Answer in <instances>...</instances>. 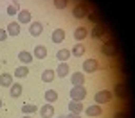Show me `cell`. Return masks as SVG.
Segmentation results:
<instances>
[{
  "mask_svg": "<svg viewBox=\"0 0 135 118\" xmlns=\"http://www.w3.org/2000/svg\"><path fill=\"white\" fill-rule=\"evenodd\" d=\"M86 14H88V5L85 2H78L72 9V16L74 18H86Z\"/></svg>",
  "mask_w": 135,
  "mask_h": 118,
  "instance_id": "1",
  "label": "cell"
},
{
  "mask_svg": "<svg viewBox=\"0 0 135 118\" xmlns=\"http://www.w3.org/2000/svg\"><path fill=\"white\" fill-rule=\"evenodd\" d=\"M112 91L110 89H101V91H97L95 97H94V100L97 102V104H108L110 100H112Z\"/></svg>",
  "mask_w": 135,
  "mask_h": 118,
  "instance_id": "2",
  "label": "cell"
},
{
  "mask_svg": "<svg viewBox=\"0 0 135 118\" xmlns=\"http://www.w3.org/2000/svg\"><path fill=\"white\" fill-rule=\"evenodd\" d=\"M85 97H86V88H85V86H74L72 89H70V98H72V100L81 102Z\"/></svg>",
  "mask_w": 135,
  "mask_h": 118,
  "instance_id": "3",
  "label": "cell"
},
{
  "mask_svg": "<svg viewBox=\"0 0 135 118\" xmlns=\"http://www.w3.org/2000/svg\"><path fill=\"white\" fill-rule=\"evenodd\" d=\"M83 70L86 74L97 72V70H99V61H97V59H85L83 61Z\"/></svg>",
  "mask_w": 135,
  "mask_h": 118,
  "instance_id": "4",
  "label": "cell"
},
{
  "mask_svg": "<svg viewBox=\"0 0 135 118\" xmlns=\"http://www.w3.org/2000/svg\"><path fill=\"white\" fill-rule=\"evenodd\" d=\"M101 52H103L104 55H108V57H114L115 54H117V47H115L112 41H106L103 47H101Z\"/></svg>",
  "mask_w": 135,
  "mask_h": 118,
  "instance_id": "5",
  "label": "cell"
},
{
  "mask_svg": "<svg viewBox=\"0 0 135 118\" xmlns=\"http://www.w3.org/2000/svg\"><path fill=\"white\" fill-rule=\"evenodd\" d=\"M114 93L115 97H119V98H128V89H126V86L123 82H117L114 88Z\"/></svg>",
  "mask_w": 135,
  "mask_h": 118,
  "instance_id": "6",
  "label": "cell"
},
{
  "mask_svg": "<svg viewBox=\"0 0 135 118\" xmlns=\"http://www.w3.org/2000/svg\"><path fill=\"white\" fill-rule=\"evenodd\" d=\"M40 115H42V118L54 116V106H52V104H43V106L40 107Z\"/></svg>",
  "mask_w": 135,
  "mask_h": 118,
  "instance_id": "7",
  "label": "cell"
},
{
  "mask_svg": "<svg viewBox=\"0 0 135 118\" xmlns=\"http://www.w3.org/2000/svg\"><path fill=\"white\" fill-rule=\"evenodd\" d=\"M29 32H31V36H34V38L40 36V34L43 32V23L42 21H32L31 27H29Z\"/></svg>",
  "mask_w": 135,
  "mask_h": 118,
  "instance_id": "8",
  "label": "cell"
},
{
  "mask_svg": "<svg viewBox=\"0 0 135 118\" xmlns=\"http://www.w3.org/2000/svg\"><path fill=\"white\" fill-rule=\"evenodd\" d=\"M101 115H103L101 104H95V106L86 107V116H101Z\"/></svg>",
  "mask_w": 135,
  "mask_h": 118,
  "instance_id": "9",
  "label": "cell"
},
{
  "mask_svg": "<svg viewBox=\"0 0 135 118\" xmlns=\"http://www.w3.org/2000/svg\"><path fill=\"white\" fill-rule=\"evenodd\" d=\"M85 52H86V45H83V43H78V45H74L72 50H70V54H72V55H76V57H81Z\"/></svg>",
  "mask_w": 135,
  "mask_h": 118,
  "instance_id": "10",
  "label": "cell"
},
{
  "mask_svg": "<svg viewBox=\"0 0 135 118\" xmlns=\"http://www.w3.org/2000/svg\"><path fill=\"white\" fill-rule=\"evenodd\" d=\"M20 34V23L18 21H11L7 25V36H18Z\"/></svg>",
  "mask_w": 135,
  "mask_h": 118,
  "instance_id": "11",
  "label": "cell"
},
{
  "mask_svg": "<svg viewBox=\"0 0 135 118\" xmlns=\"http://www.w3.org/2000/svg\"><path fill=\"white\" fill-rule=\"evenodd\" d=\"M36 59H45L47 57V48L43 47V45H36L34 47V54H32Z\"/></svg>",
  "mask_w": 135,
  "mask_h": 118,
  "instance_id": "12",
  "label": "cell"
},
{
  "mask_svg": "<svg viewBox=\"0 0 135 118\" xmlns=\"http://www.w3.org/2000/svg\"><path fill=\"white\" fill-rule=\"evenodd\" d=\"M31 21V11L22 9L18 11V23H29Z\"/></svg>",
  "mask_w": 135,
  "mask_h": 118,
  "instance_id": "13",
  "label": "cell"
},
{
  "mask_svg": "<svg viewBox=\"0 0 135 118\" xmlns=\"http://www.w3.org/2000/svg\"><path fill=\"white\" fill-rule=\"evenodd\" d=\"M51 40L54 43H61L63 40H65V31H63V29H56V31H52Z\"/></svg>",
  "mask_w": 135,
  "mask_h": 118,
  "instance_id": "14",
  "label": "cell"
},
{
  "mask_svg": "<svg viewBox=\"0 0 135 118\" xmlns=\"http://www.w3.org/2000/svg\"><path fill=\"white\" fill-rule=\"evenodd\" d=\"M86 34H88V31H86V27H78L76 31H74V40H78V41H81V40H85L86 38Z\"/></svg>",
  "mask_w": 135,
  "mask_h": 118,
  "instance_id": "15",
  "label": "cell"
},
{
  "mask_svg": "<svg viewBox=\"0 0 135 118\" xmlns=\"http://www.w3.org/2000/svg\"><path fill=\"white\" fill-rule=\"evenodd\" d=\"M72 84L74 86H83L85 84V74H81V72H74L72 74Z\"/></svg>",
  "mask_w": 135,
  "mask_h": 118,
  "instance_id": "16",
  "label": "cell"
},
{
  "mask_svg": "<svg viewBox=\"0 0 135 118\" xmlns=\"http://www.w3.org/2000/svg\"><path fill=\"white\" fill-rule=\"evenodd\" d=\"M54 77H56V72H54V70H51V68L43 70V74H42V81L43 82H52Z\"/></svg>",
  "mask_w": 135,
  "mask_h": 118,
  "instance_id": "17",
  "label": "cell"
},
{
  "mask_svg": "<svg viewBox=\"0 0 135 118\" xmlns=\"http://www.w3.org/2000/svg\"><path fill=\"white\" fill-rule=\"evenodd\" d=\"M32 57H34V55H32L31 52H27V50H22V52H18V59H20L23 64H29V63L32 61Z\"/></svg>",
  "mask_w": 135,
  "mask_h": 118,
  "instance_id": "18",
  "label": "cell"
},
{
  "mask_svg": "<svg viewBox=\"0 0 135 118\" xmlns=\"http://www.w3.org/2000/svg\"><path fill=\"white\" fill-rule=\"evenodd\" d=\"M69 109H70V113H81L85 107H83V104L81 102H78V100H72V102H69Z\"/></svg>",
  "mask_w": 135,
  "mask_h": 118,
  "instance_id": "19",
  "label": "cell"
},
{
  "mask_svg": "<svg viewBox=\"0 0 135 118\" xmlns=\"http://www.w3.org/2000/svg\"><path fill=\"white\" fill-rule=\"evenodd\" d=\"M104 27L101 25V23H95L94 25V29H92V38H103L104 36Z\"/></svg>",
  "mask_w": 135,
  "mask_h": 118,
  "instance_id": "20",
  "label": "cell"
},
{
  "mask_svg": "<svg viewBox=\"0 0 135 118\" xmlns=\"http://www.w3.org/2000/svg\"><path fill=\"white\" fill-rule=\"evenodd\" d=\"M69 72H70V68H69V64H67V63H60V64H58V70H56L58 77H67Z\"/></svg>",
  "mask_w": 135,
  "mask_h": 118,
  "instance_id": "21",
  "label": "cell"
},
{
  "mask_svg": "<svg viewBox=\"0 0 135 118\" xmlns=\"http://www.w3.org/2000/svg\"><path fill=\"white\" fill-rule=\"evenodd\" d=\"M69 57H70V50H69V48H61V50L56 52V59H60L61 63H65Z\"/></svg>",
  "mask_w": 135,
  "mask_h": 118,
  "instance_id": "22",
  "label": "cell"
},
{
  "mask_svg": "<svg viewBox=\"0 0 135 118\" xmlns=\"http://www.w3.org/2000/svg\"><path fill=\"white\" fill-rule=\"evenodd\" d=\"M9 95L13 98H16V97L22 95V84H11L9 86Z\"/></svg>",
  "mask_w": 135,
  "mask_h": 118,
  "instance_id": "23",
  "label": "cell"
},
{
  "mask_svg": "<svg viewBox=\"0 0 135 118\" xmlns=\"http://www.w3.org/2000/svg\"><path fill=\"white\" fill-rule=\"evenodd\" d=\"M43 97H45V100H47L49 104H51V102H56V100H58V91H54V89H47Z\"/></svg>",
  "mask_w": 135,
  "mask_h": 118,
  "instance_id": "24",
  "label": "cell"
},
{
  "mask_svg": "<svg viewBox=\"0 0 135 118\" xmlns=\"http://www.w3.org/2000/svg\"><path fill=\"white\" fill-rule=\"evenodd\" d=\"M13 84V75L11 74H2L0 75V86H11Z\"/></svg>",
  "mask_w": 135,
  "mask_h": 118,
  "instance_id": "25",
  "label": "cell"
},
{
  "mask_svg": "<svg viewBox=\"0 0 135 118\" xmlns=\"http://www.w3.org/2000/svg\"><path fill=\"white\" fill-rule=\"evenodd\" d=\"M38 111V107L34 106V104H23L22 106V113L23 115H32V113H36Z\"/></svg>",
  "mask_w": 135,
  "mask_h": 118,
  "instance_id": "26",
  "label": "cell"
},
{
  "mask_svg": "<svg viewBox=\"0 0 135 118\" xmlns=\"http://www.w3.org/2000/svg\"><path fill=\"white\" fill-rule=\"evenodd\" d=\"M27 74H29V68H27V66H18V68L15 70V75H16V77H25Z\"/></svg>",
  "mask_w": 135,
  "mask_h": 118,
  "instance_id": "27",
  "label": "cell"
},
{
  "mask_svg": "<svg viewBox=\"0 0 135 118\" xmlns=\"http://www.w3.org/2000/svg\"><path fill=\"white\" fill-rule=\"evenodd\" d=\"M7 14H9V16H15V14H18V4H16V2H15V4H11V5H7Z\"/></svg>",
  "mask_w": 135,
  "mask_h": 118,
  "instance_id": "28",
  "label": "cell"
},
{
  "mask_svg": "<svg viewBox=\"0 0 135 118\" xmlns=\"http://www.w3.org/2000/svg\"><path fill=\"white\" fill-rule=\"evenodd\" d=\"M69 5V0H54V7L56 9H65Z\"/></svg>",
  "mask_w": 135,
  "mask_h": 118,
  "instance_id": "29",
  "label": "cell"
},
{
  "mask_svg": "<svg viewBox=\"0 0 135 118\" xmlns=\"http://www.w3.org/2000/svg\"><path fill=\"white\" fill-rule=\"evenodd\" d=\"M86 18H88L90 21H94V23H99V18H101V16H99L97 13H88V14H86Z\"/></svg>",
  "mask_w": 135,
  "mask_h": 118,
  "instance_id": "30",
  "label": "cell"
},
{
  "mask_svg": "<svg viewBox=\"0 0 135 118\" xmlns=\"http://www.w3.org/2000/svg\"><path fill=\"white\" fill-rule=\"evenodd\" d=\"M7 38V31H4V29H0V41H4Z\"/></svg>",
  "mask_w": 135,
  "mask_h": 118,
  "instance_id": "31",
  "label": "cell"
},
{
  "mask_svg": "<svg viewBox=\"0 0 135 118\" xmlns=\"http://www.w3.org/2000/svg\"><path fill=\"white\" fill-rule=\"evenodd\" d=\"M114 118H128V116H126L124 113H115V115H114Z\"/></svg>",
  "mask_w": 135,
  "mask_h": 118,
  "instance_id": "32",
  "label": "cell"
},
{
  "mask_svg": "<svg viewBox=\"0 0 135 118\" xmlns=\"http://www.w3.org/2000/svg\"><path fill=\"white\" fill-rule=\"evenodd\" d=\"M65 118H81V116H79L78 113H70V115H67Z\"/></svg>",
  "mask_w": 135,
  "mask_h": 118,
  "instance_id": "33",
  "label": "cell"
},
{
  "mask_svg": "<svg viewBox=\"0 0 135 118\" xmlns=\"http://www.w3.org/2000/svg\"><path fill=\"white\" fill-rule=\"evenodd\" d=\"M22 118H32V116H22Z\"/></svg>",
  "mask_w": 135,
  "mask_h": 118,
  "instance_id": "34",
  "label": "cell"
},
{
  "mask_svg": "<svg viewBox=\"0 0 135 118\" xmlns=\"http://www.w3.org/2000/svg\"><path fill=\"white\" fill-rule=\"evenodd\" d=\"M0 107H2V98H0Z\"/></svg>",
  "mask_w": 135,
  "mask_h": 118,
  "instance_id": "35",
  "label": "cell"
},
{
  "mask_svg": "<svg viewBox=\"0 0 135 118\" xmlns=\"http://www.w3.org/2000/svg\"><path fill=\"white\" fill-rule=\"evenodd\" d=\"M58 118H65V116H58Z\"/></svg>",
  "mask_w": 135,
  "mask_h": 118,
  "instance_id": "36",
  "label": "cell"
},
{
  "mask_svg": "<svg viewBox=\"0 0 135 118\" xmlns=\"http://www.w3.org/2000/svg\"><path fill=\"white\" fill-rule=\"evenodd\" d=\"M13 2H16V0H13Z\"/></svg>",
  "mask_w": 135,
  "mask_h": 118,
  "instance_id": "37",
  "label": "cell"
}]
</instances>
